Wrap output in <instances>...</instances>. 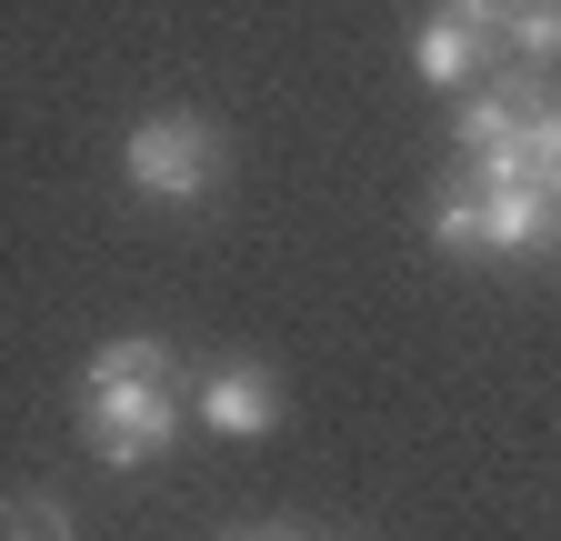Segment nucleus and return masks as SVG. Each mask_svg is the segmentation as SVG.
<instances>
[{"mask_svg":"<svg viewBox=\"0 0 561 541\" xmlns=\"http://www.w3.org/2000/svg\"><path fill=\"white\" fill-rule=\"evenodd\" d=\"M0 541H70V511L50 492H21V502H0Z\"/></svg>","mask_w":561,"mask_h":541,"instance_id":"nucleus-9","label":"nucleus"},{"mask_svg":"<svg viewBox=\"0 0 561 541\" xmlns=\"http://www.w3.org/2000/svg\"><path fill=\"white\" fill-rule=\"evenodd\" d=\"M491 41H502V21H491V0H442L432 21H421V41H411V60H421V81H471L481 60H491Z\"/></svg>","mask_w":561,"mask_h":541,"instance_id":"nucleus-4","label":"nucleus"},{"mask_svg":"<svg viewBox=\"0 0 561 541\" xmlns=\"http://www.w3.org/2000/svg\"><path fill=\"white\" fill-rule=\"evenodd\" d=\"M502 41L522 60H561V0H522V11H502Z\"/></svg>","mask_w":561,"mask_h":541,"instance_id":"nucleus-8","label":"nucleus"},{"mask_svg":"<svg viewBox=\"0 0 561 541\" xmlns=\"http://www.w3.org/2000/svg\"><path fill=\"white\" fill-rule=\"evenodd\" d=\"M171 381H181V371H171V342H151V331L91 352V371H81V431H91V451H101L111 471H140V461L181 431Z\"/></svg>","mask_w":561,"mask_h":541,"instance_id":"nucleus-1","label":"nucleus"},{"mask_svg":"<svg viewBox=\"0 0 561 541\" xmlns=\"http://www.w3.org/2000/svg\"><path fill=\"white\" fill-rule=\"evenodd\" d=\"M201 422L221 431V441H261L271 422H280V381L261 371V361H221L201 381Z\"/></svg>","mask_w":561,"mask_h":541,"instance_id":"nucleus-6","label":"nucleus"},{"mask_svg":"<svg viewBox=\"0 0 561 541\" xmlns=\"http://www.w3.org/2000/svg\"><path fill=\"white\" fill-rule=\"evenodd\" d=\"M432 241L442 251H541L561 241V211L531 181H451L432 200Z\"/></svg>","mask_w":561,"mask_h":541,"instance_id":"nucleus-2","label":"nucleus"},{"mask_svg":"<svg viewBox=\"0 0 561 541\" xmlns=\"http://www.w3.org/2000/svg\"><path fill=\"white\" fill-rule=\"evenodd\" d=\"M522 181L561 211V101H531V120H522Z\"/></svg>","mask_w":561,"mask_h":541,"instance_id":"nucleus-7","label":"nucleus"},{"mask_svg":"<svg viewBox=\"0 0 561 541\" xmlns=\"http://www.w3.org/2000/svg\"><path fill=\"white\" fill-rule=\"evenodd\" d=\"M241 541H280V531H241Z\"/></svg>","mask_w":561,"mask_h":541,"instance_id":"nucleus-11","label":"nucleus"},{"mask_svg":"<svg viewBox=\"0 0 561 541\" xmlns=\"http://www.w3.org/2000/svg\"><path fill=\"white\" fill-rule=\"evenodd\" d=\"M221 161H231V151H221V130H210L201 111H151V120L121 141L130 191H140V200H171V211H181V200H210V191H221Z\"/></svg>","mask_w":561,"mask_h":541,"instance_id":"nucleus-3","label":"nucleus"},{"mask_svg":"<svg viewBox=\"0 0 561 541\" xmlns=\"http://www.w3.org/2000/svg\"><path fill=\"white\" fill-rule=\"evenodd\" d=\"M522 120H531V101H512V91L461 101V181H522Z\"/></svg>","mask_w":561,"mask_h":541,"instance_id":"nucleus-5","label":"nucleus"},{"mask_svg":"<svg viewBox=\"0 0 561 541\" xmlns=\"http://www.w3.org/2000/svg\"><path fill=\"white\" fill-rule=\"evenodd\" d=\"M502 11H522V0H491V21H502Z\"/></svg>","mask_w":561,"mask_h":541,"instance_id":"nucleus-10","label":"nucleus"}]
</instances>
